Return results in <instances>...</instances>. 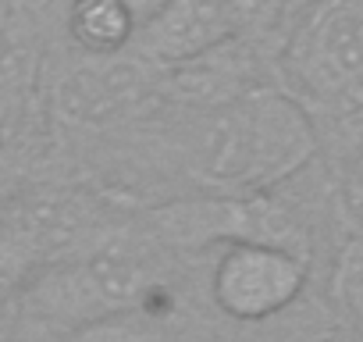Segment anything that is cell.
<instances>
[{
    "label": "cell",
    "instance_id": "cell-1",
    "mask_svg": "<svg viewBox=\"0 0 363 342\" xmlns=\"http://www.w3.org/2000/svg\"><path fill=\"white\" fill-rule=\"evenodd\" d=\"M317 157V128L306 107L278 89L253 86L211 107L193 139V179L207 193H274Z\"/></svg>",
    "mask_w": 363,
    "mask_h": 342
},
{
    "label": "cell",
    "instance_id": "cell-2",
    "mask_svg": "<svg viewBox=\"0 0 363 342\" xmlns=\"http://www.w3.org/2000/svg\"><path fill=\"white\" fill-rule=\"evenodd\" d=\"M157 239L146 232L143 239L114 228L89 253L54 264L29 282V310L40 321L79 328L86 321L146 307V299L160 289V260Z\"/></svg>",
    "mask_w": 363,
    "mask_h": 342
},
{
    "label": "cell",
    "instance_id": "cell-3",
    "mask_svg": "<svg viewBox=\"0 0 363 342\" xmlns=\"http://www.w3.org/2000/svg\"><path fill=\"white\" fill-rule=\"evenodd\" d=\"M150 225L146 232L171 246V250H207V246H232V243H264L281 246L310 260V236L303 221L274 200V193H250V197H186L167 200L143 214Z\"/></svg>",
    "mask_w": 363,
    "mask_h": 342
},
{
    "label": "cell",
    "instance_id": "cell-4",
    "mask_svg": "<svg viewBox=\"0 0 363 342\" xmlns=\"http://www.w3.org/2000/svg\"><path fill=\"white\" fill-rule=\"evenodd\" d=\"M281 68L303 96L363 111V0H313L285 33Z\"/></svg>",
    "mask_w": 363,
    "mask_h": 342
},
{
    "label": "cell",
    "instance_id": "cell-5",
    "mask_svg": "<svg viewBox=\"0 0 363 342\" xmlns=\"http://www.w3.org/2000/svg\"><path fill=\"white\" fill-rule=\"evenodd\" d=\"M310 260L292 250L264 243L221 246L211 275L214 303L235 321H264L292 307L306 285Z\"/></svg>",
    "mask_w": 363,
    "mask_h": 342
},
{
    "label": "cell",
    "instance_id": "cell-6",
    "mask_svg": "<svg viewBox=\"0 0 363 342\" xmlns=\"http://www.w3.org/2000/svg\"><path fill=\"white\" fill-rule=\"evenodd\" d=\"M232 40H239V29L228 0H167L146 26H139L125 54L146 68L174 72L228 47Z\"/></svg>",
    "mask_w": 363,
    "mask_h": 342
},
{
    "label": "cell",
    "instance_id": "cell-7",
    "mask_svg": "<svg viewBox=\"0 0 363 342\" xmlns=\"http://www.w3.org/2000/svg\"><path fill=\"white\" fill-rule=\"evenodd\" d=\"M68 33L86 57H118L132 47L139 22L121 0H72Z\"/></svg>",
    "mask_w": 363,
    "mask_h": 342
},
{
    "label": "cell",
    "instance_id": "cell-8",
    "mask_svg": "<svg viewBox=\"0 0 363 342\" xmlns=\"http://www.w3.org/2000/svg\"><path fill=\"white\" fill-rule=\"evenodd\" d=\"M61 342H174L164 317H157L150 307L107 314L96 321H86L72 328Z\"/></svg>",
    "mask_w": 363,
    "mask_h": 342
},
{
    "label": "cell",
    "instance_id": "cell-9",
    "mask_svg": "<svg viewBox=\"0 0 363 342\" xmlns=\"http://www.w3.org/2000/svg\"><path fill=\"white\" fill-rule=\"evenodd\" d=\"M331 299L363 335V232H352L331 267Z\"/></svg>",
    "mask_w": 363,
    "mask_h": 342
},
{
    "label": "cell",
    "instance_id": "cell-10",
    "mask_svg": "<svg viewBox=\"0 0 363 342\" xmlns=\"http://www.w3.org/2000/svg\"><path fill=\"white\" fill-rule=\"evenodd\" d=\"M239 40L264 43L289 33V0H228Z\"/></svg>",
    "mask_w": 363,
    "mask_h": 342
},
{
    "label": "cell",
    "instance_id": "cell-11",
    "mask_svg": "<svg viewBox=\"0 0 363 342\" xmlns=\"http://www.w3.org/2000/svg\"><path fill=\"white\" fill-rule=\"evenodd\" d=\"M338 197H342V207H345L349 221L356 225V232H363V153L345 167Z\"/></svg>",
    "mask_w": 363,
    "mask_h": 342
},
{
    "label": "cell",
    "instance_id": "cell-12",
    "mask_svg": "<svg viewBox=\"0 0 363 342\" xmlns=\"http://www.w3.org/2000/svg\"><path fill=\"white\" fill-rule=\"evenodd\" d=\"M121 4L135 15V22H139V26H146V22H150V18L167 4V0H121Z\"/></svg>",
    "mask_w": 363,
    "mask_h": 342
},
{
    "label": "cell",
    "instance_id": "cell-13",
    "mask_svg": "<svg viewBox=\"0 0 363 342\" xmlns=\"http://www.w3.org/2000/svg\"><path fill=\"white\" fill-rule=\"evenodd\" d=\"M310 4H313V0H289V29H292V22H296V18H299Z\"/></svg>",
    "mask_w": 363,
    "mask_h": 342
}]
</instances>
